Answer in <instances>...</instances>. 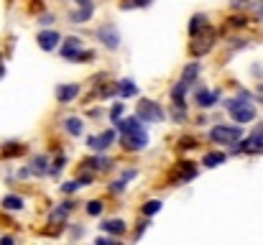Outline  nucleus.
Returning <instances> with one entry per match:
<instances>
[{
    "label": "nucleus",
    "instance_id": "f257e3e1",
    "mask_svg": "<svg viewBox=\"0 0 263 245\" xmlns=\"http://www.w3.org/2000/svg\"><path fill=\"white\" fill-rule=\"evenodd\" d=\"M225 110L230 113V118L238 123V125H245V123H253L255 120V105L248 100V92H240V97H232L225 102Z\"/></svg>",
    "mask_w": 263,
    "mask_h": 245
},
{
    "label": "nucleus",
    "instance_id": "f03ea898",
    "mask_svg": "<svg viewBox=\"0 0 263 245\" xmlns=\"http://www.w3.org/2000/svg\"><path fill=\"white\" fill-rule=\"evenodd\" d=\"M240 138H243V128L240 125H215L209 130V141L220 143V146H232Z\"/></svg>",
    "mask_w": 263,
    "mask_h": 245
},
{
    "label": "nucleus",
    "instance_id": "7ed1b4c3",
    "mask_svg": "<svg viewBox=\"0 0 263 245\" xmlns=\"http://www.w3.org/2000/svg\"><path fill=\"white\" fill-rule=\"evenodd\" d=\"M136 118L141 123H164L166 120V113L161 110V105H156L153 100H141L138 107H136Z\"/></svg>",
    "mask_w": 263,
    "mask_h": 245
},
{
    "label": "nucleus",
    "instance_id": "20e7f679",
    "mask_svg": "<svg viewBox=\"0 0 263 245\" xmlns=\"http://www.w3.org/2000/svg\"><path fill=\"white\" fill-rule=\"evenodd\" d=\"M95 36H97V41H102V46L110 49V51H115V49L120 46V34H118L115 23H102V26L95 31Z\"/></svg>",
    "mask_w": 263,
    "mask_h": 245
},
{
    "label": "nucleus",
    "instance_id": "39448f33",
    "mask_svg": "<svg viewBox=\"0 0 263 245\" xmlns=\"http://www.w3.org/2000/svg\"><path fill=\"white\" fill-rule=\"evenodd\" d=\"M146 146H148V133H146V128L123 133V148H125V151H143Z\"/></svg>",
    "mask_w": 263,
    "mask_h": 245
},
{
    "label": "nucleus",
    "instance_id": "423d86ee",
    "mask_svg": "<svg viewBox=\"0 0 263 245\" xmlns=\"http://www.w3.org/2000/svg\"><path fill=\"white\" fill-rule=\"evenodd\" d=\"M115 138H118V130L113 128V130H105V133L90 135V138H87V146H90L95 153H102V151H108V148L115 143Z\"/></svg>",
    "mask_w": 263,
    "mask_h": 245
},
{
    "label": "nucleus",
    "instance_id": "0eeeda50",
    "mask_svg": "<svg viewBox=\"0 0 263 245\" xmlns=\"http://www.w3.org/2000/svg\"><path fill=\"white\" fill-rule=\"evenodd\" d=\"M217 100H220V90H217V92H209V90H204V87H197V90H194V102H197V107H202V110L217 105Z\"/></svg>",
    "mask_w": 263,
    "mask_h": 245
},
{
    "label": "nucleus",
    "instance_id": "6e6552de",
    "mask_svg": "<svg viewBox=\"0 0 263 245\" xmlns=\"http://www.w3.org/2000/svg\"><path fill=\"white\" fill-rule=\"evenodd\" d=\"M36 41H39V46H41L44 51H54V49L59 46L62 36H59L54 29H46V31H41V34L36 36Z\"/></svg>",
    "mask_w": 263,
    "mask_h": 245
},
{
    "label": "nucleus",
    "instance_id": "1a4fd4ad",
    "mask_svg": "<svg viewBox=\"0 0 263 245\" xmlns=\"http://www.w3.org/2000/svg\"><path fill=\"white\" fill-rule=\"evenodd\" d=\"M54 92H57V100H59L62 105H69V102L80 95V85H59Z\"/></svg>",
    "mask_w": 263,
    "mask_h": 245
},
{
    "label": "nucleus",
    "instance_id": "9d476101",
    "mask_svg": "<svg viewBox=\"0 0 263 245\" xmlns=\"http://www.w3.org/2000/svg\"><path fill=\"white\" fill-rule=\"evenodd\" d=\"M113 125H115V130H118L120 135H123V133H130V130H138V128H146V123H141L136 115H133V118H118Z\"/></svg>",
    "mask_w": 263,
    "mask_h": 245
},
{
    "label": "nucleus",
    "instance_id": "9b49d317",
    "mask_svg": "<svg viewBox=\"0 0 263 245\" xmlns=\"http://www.w3.org/2000/svg\"><path fill=\"white\" fill-rule=\"evenodd\" d=\"M95 13V3H87V6H80V11H72L69 13V23H87Z\"/></svg>",
    "mask_w": 263,
    "mask_h": 245
},
{
    "label": "nucleus",
    "instance_id": "f8f14e48",
    "mask_svg": "<svg viewBox=\"0 0 263 245\" xmlns=\"http://www.w3.org/2000/svg\"><path fill=\"white\" fill-rule=\"evenodd\" d=\"M31 174H36V176H44V174H49V156L46 153H36L34 158H31Z\"/></svg>",
    "mask_w": 263,
    "mask_h": 245
},
{
    "label": "nucleus",
    "instance_id": "ddd939ff",
    "mask_svg": "<svg viewBox=\"0 0 263 245\" xmlns=\"http://www.w3.org/2000/svg\"><path fill=\"white\" fill-rule=\"evenodd\" d=\"M110 158L108 156H90V158H85V169H90V171H108L110 169Z\"/></svg>",
    "mask_w": 263,
    "mask_h": 245
},
{
    "label": "nucleus",
    "instance_id": "4468645a",
    "mask_svg": "<svg viewBox=\"0 0 263 245\" xmlns=\"http://www.w3.org/2000/svg\"><path fill=\"white\" fill-rule=\"evenodd\" d=\"M0 204H3V209H8V212H21L26 207V199L21 194H6Z\"/></svg>",
    "mask_w": 263,
    "mask_h": 245
},
{
    "label": "nucleus",
    "instance_id": "2eb2a0df",
    "mask_svg": "<svg viewBox=\"0 0 263 245\" xmlns=\"http://www.w3.org/2000/svg\"><path fill=\"white\" fill-rule=\"evenodd\" d=\"M199 72H202V64H199V62H189V64L184 67V72H181V82L192 87V85L197 82V77H199Z\"/></svg>",
    "mask_w": 263,
    "mask_h": 245
},
{
    "label": "nucleus",
    "instance_id": "dca6fc26",
    "mask_svg": "<svg viewBox=\"0 0 263 245\" xmlns=\"http://www.w3.org/2000/svg\"><path fill=\"white\" fill-rule=\"evenodd\" d=\"M209 26H207V16L204 13H197V16H192V21H189V36H199L202 31H207Z\"/></svg>",
    "mask_w": 263,
    "mask_h": 245
},
{
    "label": "nucleus",
    "instance_id": "f3484780",
    "mask_svg": "<svg viewBox=\"0 0 263 245\" xmlns=\"http://www.w3.org/2000/svg\"><path fill=\"white\" fill-rule=\"evenodd\" d=\"M74 207H77V199H67V202H62V204H59V207L51 212V222H59V220H64V217H67V214H69Z\"/></svg>",
    "mask_w": 263,
    "mask_h": 245
},
{
    "label": "nucleus",
    "instance_id": "a211bd4d",
    "mask_svg": "<svg viewBox=\"0 0 263 245\" xmlns=\"http://www.w3.org/2000/svg\"><path fill=\"white\" fill-rule=\"evenodd\" d=\"M115 87H118V95H120V97H133V95H138V85H136L133 79H120Z\"/></svg>",
    "mask_w": 263,
    "mask_h": 245
},
{
    "label": "nucleus",
    "instance_id": "6ab92c4d",
    "mask_svg": "<svg viewBox=\"0 0 263 245\" xmlns=\"http://www.w3.org/2000/svg\"><path fill=\"white\" fill-rule=\"evenodd\" d=\"M225 158H227V153H222V151H209V153H204L202 164H204L207 169H215V166L225 164Z\"/></svg>",
    "mask_w": 263,
    "mask_h": 245
},
{
    "label": "nucleus",
    "instance_id": "aec40b11",
    "mask_svg": "<svg viewBox=\"0 0 263 245\" xmlns=\"http://www.w3.org/2000/svg\"><path fill=\"white\" fill-rule=\"evenodd\" d=\"M100 227H102L105 232H113V235H123V232L128 230V225H125L123 220H105Z\"/></svg>",
    "mask_w": 263,
    "mask_h": 245
},
{
    "label": "nucleus",
    "instance_id": "412c9836",
    "mask_svg": "<svg viewBox=\"0 0 263 245\" xmlns=\"http://www.w3.org/2000/svg\"><path fill=\"white\" fill-rule=\"evenodd\" d=\"M64 130H67L69 135H82V130H85L82 118H67V120H64Z\"/></svg>",
    "mask_w": 263,
    "mask_h": 245
},
{
    "label": "nucleus",
    "instance_id": "4be33fe9",
    "mask_svg": "<svg viewBox=\"0 0 263 245\" xmlns=\"http://www.w3.org/2000/svg\"><path fill=\"white\" fill-rule=\"evenodd\" d=\"M194 176H197V164L181 161V174H179V179H181V181H192Z\"/></svg>",
    "mask_w": 263,
    "mask_h": 245
},
{
    "label": "nucleus",
    "instance_id": "5701e85b",
    "mask_svg": "<svg viewBox=\"0 0 263 245\" xmlns=\"http://www.w3.org/2000/svg\"><path fill=\"white\" fill-rule=\"evenodd\" d=\"M161 207H164V204H161V199H148V202L141 207V212H143L146 217H153V214H159V212H161Z\"/></svg>",
    "mask_w": 263,
    "mask_h": 245
},
{
    "label": "nucleus",
    "instance_id": "b1692460",
    "mask_svg": "<svg viewBox=\"0 0 263 245\" xmlns=\"http://www.w3.org/2000/svg\"><path fill=\"white\" fill-rule=\"evenodd\" d=\"M151 6V0H123L120 8L123 11H130V8H148Z\"/></svg>",
    "mask_w": 263,
    "mask_h": 245
},
{
    "label": "nucleus",
    "instance_id": "393cba45",
    "mask_svg": "<svg viewBox=\"0 0 263 245\" xmlns=\"http://www.w3.org/2000/svg\"><path fill=\"white\" fill-rule=\"evenodd\" d=\"M102 209H105V204H102L100 199L87 202V214H90V217H100V214H102Z\"/></svg>",
    "mask_w": 263,
    "mask_h": 245
},
{
    "label": "nucleus",
    "instance_id": "a878e982",
    "mask_svg": "<svg viewBox=\"0 0 263 245\" xmlns=\"http://www.w3.org/2000/svg\"><path fill=\"white\" fill-rule=\"evenodd\" d=\"M64 166H67V158H64V156H57V161L49 166V174H51V176H59V174L64 171Z\"/></svg>",
    "mask_w": 263,
    "mask_h": 245
},
{
    "label": "nucleus",
    "instance_id": "bb28decb",
    "mask_svg": "<svg viewBox=\"0 0 263 245\" xmlns=\"http://www.w3.org/2000/svg\"><path fill=\"white\" fill-rule=\"evenodd\" d=\"M80 189H82V181H80V179L64 181V184H62V192H64V194H74V192H80Z\"/></svg>",
    "mask_w": 263,
    "mask_h": 245
},
{
    "label": "nucleus",
    "instance_id": "cd10ccee",
    "mask_svg": "<svg viewBox=\"0 0 263 245\" xmlns=\"http://www.w3.org/2000/svg\"><path fill=\"white\" fill-rule=\"evenodd\" d=\"M123 110H125V105H123V102H115V105L110 107V120L115 123V120H118V118L123 115Z\"/></svg>",
    "mask_w": 263,
    "mask_h": 245
},
{
    "label": "nucleus",
    "instance_id": "c85d7f7f",
    "mask_svg": "<svg viewBox=\"0 0 263 245\" xmlns=\"http://www.w3.org/2000/svg\"><path fill=\"white\" fill-rule=\"evenodd\" d=\"M125 184H128V181L120 176L118 181H113V184H110V192H113V194H123V192H125Z\"/></svg>",
    "mask_w": 263,
    "mask_h": 245
},
{
    "label": "nucleus",
    "instance_id": "c756f323",
    "mask_svg": "<svg viewBox=\"0 0 263 245\" xmlns=\"http://www.w3.org/2000/svg\"><path fill=\"white\" fill-rule=\"evenodd\" d=\"M64 46H72V49H80V46H82V39H80V36H69V39H64Z\"/></svg>",
    "mask_w": 263,
    "mask_h": 245
},
{
    "label": "nucleus",
    "instance_id": "7c9ffc66",
    "mask_svg": "<svg viewBox=\"0 0 263 245\" xmlns=\"http://www.w3.org/2000/svg\"><path fill=\"white\" fill-rule=\"evenodd\" d=\"M54 21H57V16H51V13H44L39 23H41V26H54Z\"/></svg>",
    "mask_w": 263,
    "mask_h": 245
},
{
    "label": "nucleus",
    "instance_id": "2f4dec72",
    "mask_svg": "<svg viewBox=\"0 0 263 245\" xmlns=\"http://www.w3.org/2000/svg\"><path fill=\"white\" fill-rule=\"evenodd\" d=\"M21 151H23V146H6V148H3L6 156H16V153H21Z\"/></svg>",
    "mask_w": 263,
    "mask_h": 245
},
{
    "label": "nucleus",
    "instance_id": "473e14b6",
    "mask_svg": "<svg viewBox=\"0 0 263 245\" xmlns=\"http://www.w3.org/2000/svg\"><path fill=\"white\" fill-rule=\"evenodd\" d=\"M253 11H255L258 21H263V0H258V3H253Z\"/></svg>",
    "mask_w": 263,
    "mask_h": 245
},
{
    "label": "nucleus",
    "instance_id": "72a5a7b5",
    "mask_svg": "<svg viewBox=\"0 0 263 245\" xmlns=\"http://www.w3.org/2000/svg\"><path fill=\"white\" fill-rule=\"evenodd\" d=\"M245 23H248L245 16H235V18H230V26H245Z\"/></svg>",
    "mask_w": 263,
    "mask_h": 245
},
{
    "label": "nucleus",
    "instance_id": "f704fd0d",
    "mask_svg": "<svg viewBox=\"0 0 263 245\" xmlns=\"http://www.w3.org/2000/svg\"><path fill=\"white\" fill-rule=\"evenodd\" d=\"M197 143H194V138H184L181 143H179V148H184V151H189V148H194Z\"/></svg>",
    "mask_w": 263,
    "mask_h": 245
},
{
    "label": "nucleus",
    "instance_id": "c9c22d12",
    "mask_svg": "<svg viewBox=\"0 0 263 245\" xmlns=\"http://www.w3.org/2000/svg\"><path fill=\"white\" fill-rule=\"evenodd\" d=\"M245 46H248V41H245V39H235V41L230 44V49H245Z\"/></svg>",
    "mask_w": 263,
    "mask_h": 245
},
{
    "label": "nucleus",
    "instance_id": "e433bc0d",
    "mask_svg": "<svg viewBox=\"0 0 263 245\" xmlns=\"http://www.w3.org/2000/svg\"><path fill=\"white\" fill-rule=\"evenodd\" d=\"M136 176H138L136 169H125V171H123V179H125V181H130V179H136Z\"/></svg>",
    "mask_w": 263,
    "mask_h": 245
},
{
    "label": "nucleus",
    "instance_id": "4c0bfd02",
    "mask_svg": "<svg viewBox=\"0 0 263 245\" xmlns=\"http://www.w3.org/2000/svg\"><path fill=\"white\" fill-rule=\"evenodd\" d=\"M0 242H3V245H13L16 237H13V235H3V237H0Z\"/></svg>",
    "mask_w": 263,
    "mask_h": 245
},
{
    "label": "nucleus",
    "instance_id": "58836bf2",
    "mask_svg": "<svg viewBox=\"0 0 263 245\" xmlns=\"http://www.w3.org/2000/svg\"><path fill=\"white\" fill-rule=\"evenodd\" d=\"M230 6H232V8L238 11V8H245V6H248V0H232V3H230Z\"/></svg>",
    "mask_w": 263,
    "mask_h": 245
},
{
    "label": "nucleus",
    "instance_id": "ea45409f",
    "mask_svg": "<svg viewBox=\"0 0 263 245\" xmlns=\"http://www.w3.org/2000/svg\"><path fill=\"white\" fill-rule=\"evenodd\" d=\"M85 235V227H72V237H82Z\"/></svg>",
    "mask_w": 263,
    "mask_h": 245
},
{
    "label": "nucleus",
    "instance_id": "a19ab883",
    "mask_svg": "<svg viewBox=\"0 0 263 245\" xmlns=\"http://www.w3.org/2000/svg\"><path fill=\"white\" fill-rule=\"evenodd\" d=\"M0 77H6V67H0Z\"/></svg>",
    "mask_w": 263,
    "mask_h": 245
}]
</instances>
